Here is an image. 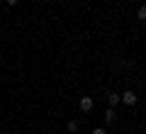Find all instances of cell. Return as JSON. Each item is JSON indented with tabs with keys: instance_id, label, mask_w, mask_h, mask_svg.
<instances>
[{
	"instance_id": "obj_3",
	"label": "cell",
	"mask_w": 146,
	"mask_h": 134,
	"mask_svg": "<svg viewBox=\"0 0 146 134\" xmlns=\"http://www.w3.org/2000/svg\"><path fill=\"white\" fill-rule=\"evenodd\" d=\"M117 117H119V115L115 112V107H107V110H105V122H107V124H115Z\"/></svg>"
},
{
	"instance_id": "obj_11",
	"label": "cell",
	"mask_w": 146,
	"mask_h": 134,
	"mask_svg": "<svg viewBox=\"0 0 146 134\" xmlns=\"http://www.w3.org/2000/svg\"><path fill=\"white\" fill-rule=\"evenodd\" d=\"M0 3H3V0H0Z\"/></svg>"
},
{
	"instance_id": "obj_1",
	"label": "cell",
	"mask_w": 146,
	"mask_h": 134,
	"mask_svg": "<svg viewBox=\"0 0 146 134\" xmlns=\"http://www.w3.org/2000/svg\"><path fill=\"white\" fill-rule=\"evenodd\" d=\"M136 100H139V98H136V93H134V90H124V93L119 95V103L129 105V107H131V105H136Z\"/></svg>"
},
{
	"instance_id": "obj_7",
	"label": "cell",
	"mask_w": 146,
	"mask_h": 134,
	"mask_svg": "<svg viewBox=\"0 0 146 134\" xmlns=\"http://www.w3.org/2000/svg\"><path fill=\"white\" fill-rule=\"evenodd\" d=\"M93 134H107V132H105V129H100V127H98V129H93Z\"/></svg>"
},
{
	"instance_id": "obj_8",
	"label": "cell",
	"mask_w": 146,
	"mask_h": 134,
	"mask_svg": "<svg viewBox=\"0 0 146 134\" xmlns=\"http://www.w3.org/2000/svg\"><path fill=\"white\" fill-rule=\"evenodd\" d=\"M5 3H7L10 7H15V5H17V0H5Z\"/></svg>"
},
{
	"instance_id": "obj_6",
	"label": "cell",
	"mask_w": 146,
	"mask_h": 134,
	"mask_svg": "<svg viewBox=\"0 0 146 134\" xmlns=\"http://www.w3.org/2000/svg\"><path fill=\"white\" fill-rule=\"evenodd\" d=\"M136 17H139V22H144V20H146V7H144V5L136 10Z\"/></svg>"
},
{
	"instance_id": "obj_9",
	"label": "cell",
	"mask_w": 146,
	"mask_h": 134,
	"mask_svg": "<svg viewBox=\"0 0 146 134\" xmlns=\"http://www.w3.org/2000/svg\"><path fill=\"white\" fill-rule=\"evenodd\" d=\"M44 3H49V0H44Z\"/></svg>"
},
{
	"instance_id": "obj_2",
	"label": "cell",
	"mask_w": 146,
	"mask_h": 134,
	"mask_svg": "<svg viewBox=\"0 0 146 134\" xmlns=\"http://www.w3.org/2000/svg\"><path fill=\"white\" fill-rule=\"evenodd\" d=\"M78 107H80V112H93V107H95V103H93V98H80V103H78Z\"/></svg>"
},
{
	"instance_id": "obj_4",
	"label": "cell",
	"mask_w": 146,
	"mask_h": 134,
	"mask_svg": "<svg viewBox=\"0 0 146 134\" xmlns=\"http://www.w3.org/2000/svg\"><path fill=\"white\" fill-rule=\"evenodd\" d=\"M107 103H110V107H115V105H119V93H115V90H110V93H107Z\"/></svg>"
},
{
	"instance_id": "obj_10",
	"label": "cell",
	"mask_w": 146,
	"mask_h": 134,
	"mask_svg": "<svg viewBox=\"0 0 146 134\" xmlns=\"http://www.w3.org/2000/svg\"><path fill=\"white\" fill-rule=\"evenodd\" d=\"M76 134H80V132H76Z\"/></svg>"
},
{
	"instance_id": "obj_5",
	"label": "cell",
	"mask_w": 146,
	"mask_h": 134,
	"mask_svg": "<svg viewBox=\"0 0 146 134\" xmlns=\"http://www.w3.org/2000/svg\"><path fill=\"white\" fill-rule=\"evenodd\" d=\"M66 127H68V132H73V134H76V132L80 129V122H78V119H71V122H68Z\"/></svg>"
}]
</instances>
